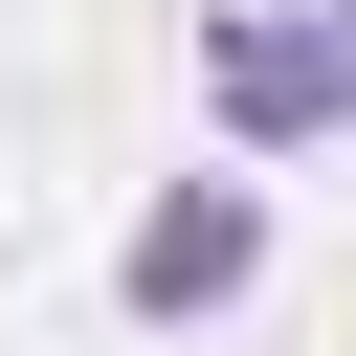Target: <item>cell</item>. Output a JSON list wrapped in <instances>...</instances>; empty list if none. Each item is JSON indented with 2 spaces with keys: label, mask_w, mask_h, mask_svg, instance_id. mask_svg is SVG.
<instances>
[{
  "label": "cell",
  "mask_w": 356,
  "mask_h": 356,
  "mask_svg": "<svg viewBox=\"0 0 356 356\" xmlns=\"http://www.w3.org/2000/svg\"><path fill=\"white\" fill-rule=\"evenodd\" d=\"M200 89H222L245 156H312V134H356V22H334V0H267V22L200 44Z\"/></svg>",
  "instance_id": "obj_1"
},
{
  "label": "cell",
  "mask_w": 356,
  "mask_h": 356,
  "mask_svg": "<svg viewBox=\"0 0 356 356\" xmlns=\"http://www.w3.org/2000/svg\"><path fill=\"white\" fill-rule=\"evenodd\" d=\"M245 267H267V200H245V178H156V200H134V245H111V312H156V334H178V312H222Z\"/></svg>",
  "instance_id": "obj_2"
}]
</instances>
